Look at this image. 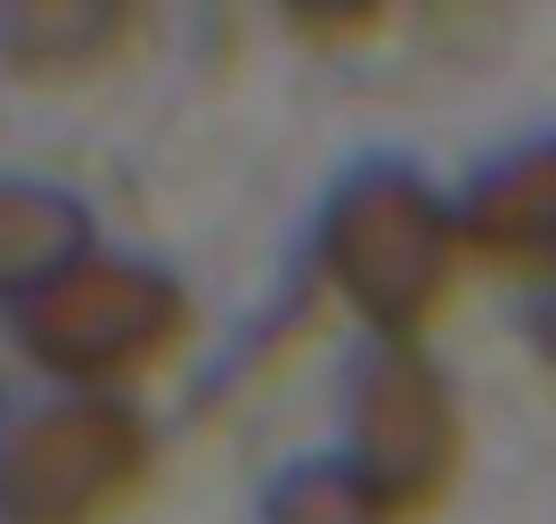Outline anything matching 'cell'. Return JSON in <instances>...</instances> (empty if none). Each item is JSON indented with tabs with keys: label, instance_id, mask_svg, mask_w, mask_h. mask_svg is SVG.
I'll return each instance as SVG.
<instances>
[{
	"label": "cell",
	"instance_id": "6da1fadb",
	"mask_svg": "<svg viewBox=\"0 0 556 524\" xmlns=\"http://www.w3.org/2000/svg\"><path fill=\"white\" fill-rule=\"evenodd\" d=\"M312 271L361 345H426L467 287L458 205L426 164L361 157L328 180L312 222Z\"/></svg>",
	"mask_w": 556,
	"mask_h": 524
},
{
	"label": "cell",
	"instance_id": "7a4b0ae2",
	"mask_svg": "<svg viewBox=\"0 0 556 524\" xmlns=\"http://www.w3.org/2000/svg\"><path fill=\"white\" fill-rule=\"evenodd\" d=\"M197 345V296L173 262L131 246H90L34 303L9 312V352L25 377L74 394H148Z\"/></svg>",
	"mask_w": 556,
	"mask_h": 524
},
{
	"label": "cell",
	"instance_id": "3957f363",
	"mask_svg": "<svg viewBox=\"0 0 556 524\" xmlns=\"http://www.w3.org/2000/svg\"><path fill=\"white\" fill-rule=\"evenodd\" d=\"M164 435L139 394L9 385L0 394V524H123L156 484Z\"/></svg>",
	"mask_w": 556,
	"mask_h": 524
},
{
	"label": "cell",
	"instance_id": "277c9868",
	"mask_svg": "<svg viewBox=\"0 0 556 524\" xmlns=\"http://www.w3.org/2000/svg\"><path fill=\"white\" fill-rule=\"evenodd\" d=\"M336 459L393 524H426L467 475V402L434 345H361L336 402Z\"/></svg>",
	"mask_w": 556,
	"mask_h": 524
},
{
	"label": "cell",
	"instance_id": "5b68a950",
	"mask_svg": "<svg viewBox=\"0 0 556 524\" xmlns=\"http://www.w3.org/2000/svg\"><path fill=\"white\" fill-rule=\"evenodd\" d=\"M467 262L491 279H540L556 262V132H523V140L491 148L467 180L451 189Z\"/></svg>",
	"mask_w": 556,
	"mask_h": 524
},
{
	"label": "cell",
	"instance_id": "8992f818",
	"mask_svg": "<svg viewBox=\"0 0 556 524\" xmlns=\"http://www.w3.org/2000/svg\"><path fill=\"white\" fill-rule=\"evenodd\" d=\"M148 34V0H0V66L17 83L66 90L115 74Z\"/></svg>",
	"mask_w": 556,
	"mask_h": 524
},
{
	"label": "cell",
	"instance_id": "52a82bcc",
	"mask_svg": "<svg viewBox=\"0 0 556 524\" xmlns=\"http://www.w3.org/2000/svg\"><path fill=\"white\" fill-rule=\"evenodd\" d=\"M90 246H99V222L66 180L0 173V320L34 303L58 271H74Z\"/></svg>",
	"mask_w": 556,
	"mask_h": 524
},
{
	"label": "cell",
	"instance_id": "ba28073f",
	"mask_svg": "<svg viewBox=\"0 0 556 524\" xmlns=\"http://www.w3.org/2000/svg\"><path fill=\"white\" fill-rule=\"evenodd\" d=\"M262 524H393V516H384L377 491L328 451V459L287 467L270 491H262Z\"/></svg>",
	"mask_w": 556,
	"mask_h": 524
},
{
	"label": "cell",
	"instance_id": "9c48e42d",
	"mask_svg": "<svg viewBox=\"0 0 556 524\" xmlns=\"http://www.w3.org/2000/svg\"><path fill=\"white\" fill-rule=\"evenodd\" d=\"M270 9L312 50H361V41H377L401 17V0H270Z\"/></svg>",
	"mask_w": 556,
	"mask_h": 524
},
{
	"label": "cell",
	"instance_id": "30bf717a",
	"mask_svg": "<svg viewBox=\"0 0 556 524\" xmlns=\"http://www.w3.org/2000/svg\"><path fill=\"white\" fill-rule=\"evenodd\" d=\"M523 345H532V361L556 377V262L540 271V279H523Z\"/></svg>",
	"mask_w": 556,
	"mask_h": 524
}]
</instances>
